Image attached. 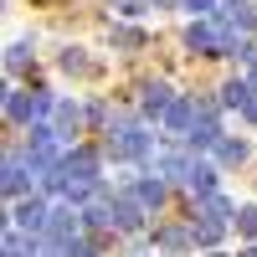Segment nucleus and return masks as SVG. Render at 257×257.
I'll return each instance as SVG.
<instances>
[{"mask_svg": "<svg viewBox=\"0 0 257 257\" xmlns=\"http://www.w3.org/2000/svg\"><path fill=\"white\" fill-rule=\"evenodd\" d=\"M190 242H196V237H190V231H180V226H165V231H155V247H160V252H185Z\"/></svg>", "mask_w": 257, "mask_h": 257, "instance_id": "15", "label": "nucleus"}, {"mask_svg": "<svg viewBox=\"0 0 257 257\" xmlns=\"http://www.w3.org/2000/svg\"><path fill=\"white\" fill-rule=\"evenodd\" d=\"M6 257H41V237L11 226V231H6Z\"/></svg>", "mask_w": 257, "mask_h": 257, "instance_id": "11", "label": "nucleus"}, {"mask_svg": "<svg viewBox=\"0 0 257 257\" xmlns=\"http://www.w3.org/2000/svg\"><path fill=\"white\" fill-rule=\"evenodd\" d=\"M11 226L31 231V237H47V226H52V206L41 201V196H26V201H16V211H11Z\"/></svg>", "mask_w": 257, "mask_h": 257, "instance_id": "3", "label": "nucleus"}, {"mask_svg": "<svg viewBox=\"0 0 257 257\" xmlns=\"http://www.w3.org/2000/svg\"><path fill=\"white\" fill-rule=\"evenodd\" d=\"M196 216H206V221H237V206H231V201L221 196V190H211V196H201Z\"/></svg>", "mask_w": 257, "mask_h": 257, "instance_id": "10", "label": "nucleus"}, {"mask_svg": "<svg viewBox=\"0 0 257 257\" xmlns=\"http://www.w3.org/2000/svg\"><path fill=\"white\" fill-rule=\"evenodd\" d=\"M82 221H88L93 231L113 226V201H108V206H103V201H88V206H82Z\"/></svg>", "mask_w": 257, "mask_h": 257, "instance_id": "16", "label": "nucleus"}, {"mask_svg": "<svg viewBox=\"0 0 257 257\" xmlns=\"http://www.w3.org/2000/svg\"><path fill=\"white\" fill-rule=\"evenodd\" d=\"M221 226H226V221H206V216H201L196 226H190V237H196L201 247H216V237H221Z\"/></svg>", "mask_w": 257, "mask_h": 257, "instance_id": "19", "label": "nucleus"}, {"mask_svg": "<svg viewBox=\"0 0 257 257\" xmlns=\"http://www.w3.org/2000/svg\"><path fill=\"white\" fill-rule=\"evenodd\" d=\"M108 155L113 160H155V134H144V123H108Z\"/></svg>", "mask_w": 257, "mask_h": 257, "instance_id": "1", "label": "nucleus"}, {"mask_svg": "<svg viewBox=\"0 0 257 257\" xmlns=\"http://www.w3.org/2000/svg\"><path fill=\"white\" fill-rule=\"evenodd\" d=\"M242 160H247V139L221 134V139H216V165H242Z\"/></svg>", "mask_w": 257, "mask_h": 257, "instance_id": "13", "label": "nucleus"}, {"mask_svg": "<svg viewBox=\"0 0 257 257\" xmlns=\"http://www.w3.org/2000/svg\"><path fill=\"white\" fill-rule=\"evenodd\" d=\"M144 6H149V0H118V16L134 21V16H144Z\"/></svg>", "mask_w": 257, "mask_h": 257, "instance_id": "23", "label": "nucleus"}, {"mask_svg": "<svg viewBox=\"0 0 257 257\" xmlns=\"http://www.w3.org/2000/svg\"><path fill=\"white\" fill-rule=\"evenodd\" d=\"M180 185L190 190V196H211V190H216V165H211V160H190Z\"/></svg>", "mask_w": 257, "mask_h": 257, "instance_id": "7", "label": "nucleus"}, {"mask_svg": "<svg viewBox=\"0 0 257 257\" xmlns=\"http://www.w3.org/2000/svg\"><path fill=\"white\" fill-rule=\"evenodd\" d=\"M139 93H144V98H139L144 118H165V113H170V103H175V98H170V82H144Z\"/></svg>", "mask_w": 257, "mask_h": 257, "instance_id": "8", "label": "nucleus"}, {"mask_svg": "<svg viewBox=\"0 0 257 257\" xmlns=\"http://www.w3.org/2000/svg\"><path fill=\"white\" fill-rule=\"evenodd\" d=\"M149 6H185V0H149Z\"/></svg>", "mask_w": 257, "mask_h": 257, "instance_id": "25", "label": "nucleus"}, {"mask_svg": "<svg viewBox=\"0 0 257 257\" xmlns=\"http://www.w3.org/2000/svg\"><path fill=\"white\" fill-rule=\"evenodd\" d=\"M134 196H139L144 206H155V211H160V206H165V196H170V185H165L160 175H155V180H134Z\"/></svg>", "mask_w": 257, "mask_h": 257, "instance_id": "12", "label": "nucleus"}, {"mask_svg": "<svg viewBox=\"0 0 257 257\" xmlns=\"http://www.w3.org/2000/svg\"><path fill=\"white\" fill-rule=\"evenodd\" d=\"M57 108V98L52 93H21V88H6V118L21 123V128H36V123H47V113Z\"/></svg>", "mask_w": 257, "mask_h": 257, "instance_id": "2", "label": "nucleus"}, {"mask_svg": "<svg viewBox=\"0 0 257 257\" xmlns=\"http://www.w3.org/2000/svg\"><path fill=\"white\" fill-rule=\"evenodd\" d=\"M113 47H128V52L144 47V31L139 26H113Z\"/></svg>", "mask_w": 257, "mask_h": 257, "instance_id": "20", "label": "nucleus"}, {"mask_svg": "<svg viewBox=\"0 0 257 257\" xmlns=\"http://www.w3.org/2000/svg\"><path fill=\"white\" fill-rule=\"evenodd\" d=\"M160 123L170 128V139H185L190 128H196V98H175V103H170V113H165Z\"/></svg>", "mask_w": 257, "mask_h": 257, "instance_id": "5", "label": "nucleus"}, {"mask_svg": "<svg viewBox=\"0 0 257 257\" xmlns=\"http://www.w3.org/2000/svg\"><path fill=\"white\" fill-rule=\"evenodd\" d=\"M216 257H221V252H216Z\"/></svg>", "mask_w": 257, "mask_h": 257, "instance_id": "27", "label": "nucleus"}, {"mask_svg": "<svg viewBox=\"0 0 257 257\" xmlns=\"http://www.w3.org/2000/svg\"><path fill=\"white\" fill-rule=\"evenodd\" d=\"M237 257H257V247H242V252H237Z\"/></svg>", "mask_w": 257, "mask_h": 257, "instance_id": "26", "label": "nucleus"}, {"mask_svg": "<svg viewBox=\"0 0 257 257\" xmlns=\"http://www.w3.org/2000/svg\"><path fill=\"white\" fill-rule=\"evenodd\" d=\"M237 231H242V237H257V206H242L237 211Z\"/></svg>", "mask_w": 257, "mask_h": 257, "instance_id": "21", "label": "nucleus"}, {"mask_svg": "<svg viewBox=\"0 0 257 257\" xmlns=\"http://www.w3.org/2000/svg\"><path fill=\"white\" fill-rule=\"evenodd\" d=\"M242 113H247V118L257 123V93H252V103H247V108H242Z\"/></svg>", "mask_w": 257, "mask_h": 257, "instance_id": "24", "label": "nucleus"}, {"mask_svg": "<svg viewBox=\"0 0 257 257\" xmlns=\"http://www.w3.org/2000/svg\"><path fill=\"white\" fill-rule=\"evenodd\" d=\"M247 103H252V82L231 77L226 88H221V108H247Z\"/></svg>", "mask_w": 257, "mask_h": 257, "instance_id": "14", "label": "nucleus"}, {"mask_svg": "<svg viewBox=\"0 0 257 257\" xmlns=\"http://www.w3.org/2000/svg\"><path fill=\"white\" fill-rule=\"evenodd\" d=\"M144 226V201L139 196H118L113 201V231H139Z\"/></svg>", "mask_w": 257, "mask_h": 257, "instance_id": "6", "label": "nucleus"}, {"mask_svg": "<svg viewBox=\"0 0 257 257\" xmlns=\"http://www.w3.org/2000/svg\"><path fill=\"white\" fill-rule=\"evenodd\" d=\"M211 6H216V0H185V11L196 16V21H206V16H211Z\"/></svg>", "mask_w": 257, "mask_h": 257, "instance_id": "22", "label": "nucleus"}, {"mask_svg": "<svg viewBox=\"0 0 257 257\" xmlns=\"http://www.w3.org/2000/svg\"><path fill=\"white\" fill-rule=\"evenodd\" d=\"M52 118H57V123H52L57 134H62V139H72L77 128H82V118H88V113H82V108H77L72 98H57V108H52Z\"/></svg>", "mask_w": 257, "mask_h": 257, "instance_id": "9", "label": "nucleus"}, {"mask_svg": "<svg viewBox=\"0 0 257 257\" xmlns=\"http://www.w3.org/2000/svg\"><path fill=\"white\" fill-rule=\"evenodd\" d=\"M57 62H62V72H77V77H88V72H93V62H88V57H82L77 47H67V52H62Z\"/></svg>", "mask_w": 257, "mask_h": 257, "instance_id": "18", "label": "nucleus"}, {"mask_svg": "<svg viewBox=\"0 0 257 257\" xmlns=\"http://www.w3.org/2000/svg\"><path fill=\"white\" fill-rule=\"evenodd\" d=\"M26 155H16V149H11V155H6V196L11 201H26L31 196V175H26Z\"/></svg>", "mask_w": 257, "mask_h": 257, "instance_id": "4", "label": "nucleus"}, {"mask_svg": "<svg viewBox=\"0 0 257 257\" xmlns=\"http://www.w3.org/2000/svg\"><path fill=\"white\" fill-rule=\"evenodd\" d=\"M26 52H31V41H11V52H6V72L11 77L26 72Z\"/></svg>", "mask_w": 257, "mask_h": 257, "instance_id": "17", "label": "nucleus"}]
</instances>
